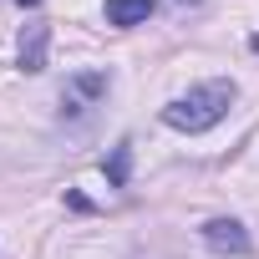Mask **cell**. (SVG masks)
I'll return each mask as SVG.
<instances>
[{
	"label": "cell",
	"mask_w": 259,
	"mask_h": 259,
	"mask_svg": "<svg viewBox=\"0 0 259 259\" xmlns=\"http://www.w3.org/2000/svg\"><path fill=\"white\" fill-rule=\"evenodd\" d=\"M234 97H239V92H234V81H224V76L198 81V87H188L183 97H173V102L163 107V122L178 127V133H208V127H219V122L229 117Z\"/></svg>",
	"instance_id": "obj_1"
},
{
	"label": "cell",
	"mask_w": 259,
	"mask_h": 259,
	"mask_svg": "<svg viewBox=\"0 0 259 259\" xmlns=\"http://www.w3.org/2000/svg\"><path fill=\"white\" fill-rule=\"evenodd\" d=\"M107 87H112V76H102V71H81V76H71L66 81V92H61V112H92L97 107V97H107Z\"/></svg>",
	"instance_id": "obj_2"
},
{
	"label": "cell",
	"mask_w": 259,
	"mask_h": 259,
	"mask_svg": "<svg viewBox=\"0 0 259 259\" xmlns=\"http://www.w3.org/2000/svg\"><path fill=\"white\" fill-rule=\"evenodd\" d=\"M203 244H208L213 254H249V249H254L239 219H208V224H203Z\"/></svg>",
	"instance_id": "obj_3"
},
{
	"label": "cell",
	"mask_w": 259,
	"mask_h": 259,
	"mask_svg": "<svg viewBox=\"0 0 259 259\" xmlns=\"http://www.w3.org/2000/svg\"><path fill=\"white\" fill-rule=\"evenodd\" d=\"M46 46H51V26H41V21H31L26 31H21V71H46Z\"/></svg>",
	"instance_id": "obj_4"
},
{
	"label": "cell",
	"mask_w": 259,
	"mask_h": 259,
	"mask_svg": "<svg viewBox=\"0 0 259 259\" xmlns=\"http://www.w3.org/2000/svg\"><path fill=\"white\" fill-rule=\"evenodd\" d=\"M153 6H158V0H107V21L112 26H143L148 16H153Z\"/></svg>",
	"instance_id": "obj_5"
},
{
	"label": "cell",
	"mask_w": 259,
	"mask_h": 259,
	"mask_svg": "<svg viewBox=\"0 0 259 259\" xmlns=\"http://www.w3.org/2000/svg\"><path fill=\"white\" fill-rule=\"evenodd\" d=\"M127 168H133V148L122 143V148H112V163H107V178H112V183L122 188V183H127Z\"/></svg>",
	"instance_id": "obj_6"
},
{
	"label": "cell",
	"mask_w": 259,
	"mask_h": 259,
	"mask_svg": "<svg viewBox=\"0 0 259 259\" xmlns=\"http://www.w3.org/2000/svg\"><path fill=\"white\" fill-rule=\"evenodd\" d=\"M26 6H41V0H26Z\"/></svg>",
	"instance_id": "obj_7"
}]
</instances>
